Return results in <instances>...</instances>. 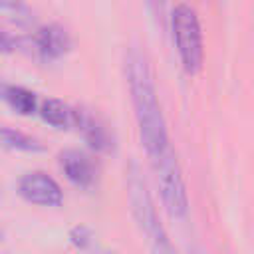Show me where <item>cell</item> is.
<instances>
[{
	"label": "cell",
	"mask_w": 254,
	"mask_h": 254,
	"mask_svg": "<svg viewBox=\"0 0 254 254\" xmlns=\"http://www.w3.org/2000/svg\"><path fill=\"white\" fill-rule=\"evenodd\" d=\"M125 69H127V83L135 109V119L139 127V137L147 151L149 161H155L163 157L171 149V145L167 135V123L155 89L153 71L147 58L137 48H131L127 52Z\"/></svg>",
	"instance_id": "obj_1"
},
{
	"label": "cell",
	"mask_w": 254,
	"mask_h": 254,
	"mask_svg": "<svg viewBox=\"0 0 254 254\" xmlns=\"http://www.w3.org/2000/svg\"><path fill=\"white\" fill-rule=\"evenodd\" d=\"M127 189H129V202H131V210L133 216L139 224V228L143 230V234L147 236L151 254H177L167 230L163 228L155 202L143 183V179L139 177V173L133 169L129 179H127Z\"/></svg>",
	"instance_id": "obj_2"
},
{
	"label": "cell",
	"mask_w": 254,
	"mask_h": 254,
	"mask_svg": "<svg viewBox=\"0 0 254 254\" xmlns=\"http://www.w3.org/2000/svg\"><path fill=\"white\" fill-rule=\"evenodd\" d=\"M173 40L187 73L194 75L202 67V32L196 12L189 4H177L171 12Z\"/></svg>",
	"instance_id": "obj_3"
},
{
	"label": "cell",
	"mask_w": 254,
	"mask_h": 254,
	"mask_svg": "<svg viewBox=\"0 0 254 254\" xmlns=\"http://www.w3.org/2000/svg\"><path fill=\"white\" fill-rule=\"evenodd\" d=\"M151 167L155 171L165 208L169 210L171 216L183 218L189 210V198H187V187L183 181L177 155L173 153V149H169L163 157L151 161Z\"/></svg>",
	"instance_id": "obj_4"
},
{
	"label": "cell",
	"mask_w": 254,
	"mask_h": 254,
	"mask_svg": "<svg viewBox=\"0 0 254 254\" xmlns=\"http://www.w3.org/2000/svg\"><path fill=\"white\" fill-rule=\"evenodd\" d=\"M18 190L28 202L40 206H60L64 200V192L60 185L44 171L26 173L18 183Z\"/></svg>",
	"instance_id": "obj_5"
},
{
	"label": "cell",
	"mask_w": 254,
	"mask_h": 254,
	"mask_svg": "<svg viewBox=\"0 0 254 254\" xmlns=\"http://www.w3.org/2000/svg\"><path fill=\"white\" fill-rule=\"evenodd\" d=\"M69 44H71L69 34L60 24H46L32 38V46H34L36 54L46 62H52V60H58L60 56H64L69 50Z\"/></svg>",
	"instance_id": "obj_6"
},
{
	"label": "cell",
	"mask_w": 254,
	"mask_h": 254,
	"mask_svg": "<svg viewBox=\"0 0 254 254\" xmlns=\"http://www.w3.org/2000/svg\"><path fill=\"white\" fill-rule=\"evenodd\" d=\"M75 127L81 131L85 143L97 151V153H107L113 147V137L109 133V129L105 127V123L93 115L91 111L83 109V107H75Z\"/></svg>",
	"instance_id": "obj_7"
},
{
	"label": "cell",
	"mask_w": 254,
	"mask_h": 254,
	"mask_svg": "<svg viewBox=\"0 0 254 254\" xmlns=\"http://www.w3.org/2000/svg\"><path fill=\"white\" fill-rule=\"evenodd\" d=\"M60 167H62L64 175L67 177V181H71L75 187H81V189L93 187L95 177H97V169L85 153H81L77 149L64 151L60 155Z\"/></svg>",
	"instance_id": "obj_8"
},
{
	"label": "cell",
	"mask_w": 254,
	"mask_h": 254,
	"mask_svg": "<svg viewBox=\"0 0 254 254\" xmlns=\"http://www.w3.org/2000/svg\"><path fill=\"white\" fill-rule=\"evenodd\" d=\"M42 119L46 123H50L56 129H67L71 125H75V111L73 107H69L67 103L56 99V97H48L40 103V111Z\"/></svg>",
	"instance_id": "obj_9"
},
{
	"label": "cell",
	"mask_w": 254,
	"mask_h": 254,
	"mask_svg": "<svg viewBox=\"0 0 254 254\" xmlns=\"http://www.w3.org/2000/svg\"><path fill=\"white\" fill-rule=\"evenodd\" d=\"M2 97L20 115H32V113L40 111V103H38L36 93L22 87V85H4Z\"/></svg>",
	"instance_id": "obj_10"
},
{
	"label": "cell",
	"mask_w": 254,
	"mask_h": 254,
	"mask_svg": "<svg viewBox=\"0 0 254 254\" xmlns=\"http://www.w3.org/2000/svg\"><path fill=\"white\" fill-rule=\"evenodd\" d=\"M2 143L4 147L8 149H16V151H42L44 145L36 139V137H30L18 129H12V127H2Z\"/></svg>",
	"instance_id": "obj_11"
},
{
	"label": "cell",
	"mask_w": 254,
	"mask_h": 254,
	"mask_svg": "<svg viewBox=\"0 0 254 254\" xmlns=\"http://www.w3.org/2000/svg\"><path fill=\"white\" fill-rule=\"evenodd\" d=\"M2 16L18 26H28L34 22V12L24 0H0Z\"/></svg>",
	"instance_id": "obj_12"
},
{
	"label": "cell",
	"mask_w": 254,
	"mask_h": 254,
	"mask_svg": "<svg viewBox=\"0 0 254 254\" xmlns=\"http://www.w3.org/2000/svg\"><path fill=\"white\" fill-rule=\"evenodd\" d=\"M69 238H71V242H73L77 248H85V246L91 242V232H89L85 226H75V228L71 230Z\"/></svg>",
	"instance_id": "obj_13"
},
{
	"label": "cell",
	"mask_w": 254,
	"mask_h": 254,
	"mask_svg": "<svg viewBox=\"0 0 254 254\" xmlns=\"http://www.w3.org/2000/svg\"><path fill=\"white\" fill-rule=\"evenodd\" d=\"M149 8H151V12H153V16H155V20H163V16H165V8H167V0H149Z\"/></svg>",
	"instance_id": "obj_14"
},
{
	"label": "cell",
	"mask_w": 254,
	"mask_h": 254,
	"mask_svg": "<svg viewBox=\"0 0 254 254\" xmlns=\"http://www.w3.org/2000/svg\"><path fill=\"white\" fill-rule=\"evenodd\" d=\"M16 46H18V40L12 38L8 30H4V32H2V50H4V52H10V50H14Z\"/></svg>",
	"instance_id": "obj_15"
}]
</instances>
